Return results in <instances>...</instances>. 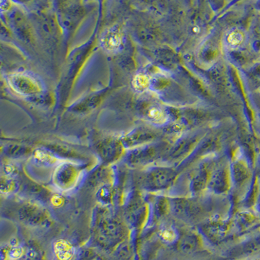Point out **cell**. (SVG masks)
I'll return each instance as SVG.
<instances>
[{
	"instance_id": "cell-13",
	"label": "cell",
	"mask_w": 260,
	"mask_h": 260,
	"mask_svg": "<svg viewBox=\"0 0 260 260\" xmlns=\"http://www.w3.org/2000/svg\"><path fill=\"white\" fill-rule=\"evenodd\" d=\"M228 180V172L225 169H220L211 178V184L214 189H224L226 188Z\"/></svg>"
},
{
	"instance_id": "cell-19",
	"label": "cell",
	"mask_w": 260,
	"mask_h": 260,
	"mask_svg": "<svg viewBox=\"0 0 260 260\" xmlns=\"http://www.w3.org/2000/svg\"><path fill=\"white\" fill-rule=\"evenodd\" d=\"M228 41L233 46L240 45L242 41V34L240 32H232L228 36Z\"/></svg>"
},
{
	"instance_id": "cell-18",
	"label": "cell",
	"mask_w": 260,
	"mask_h": 260,
	"mask_svg": "<svg viewBox=\"0 0 260 260\" xmlns=\"http://www.w3.org/2000/svg\"><path fill=\"white\" fill-rule=\"evenodd\" d=\"M135 87L139 90H143L149 85V79L147 75L140 74L135 77Z\"/></svg>"
},
{
	"instance_id": "cell-12",
	"label": "cell",
	"mask_w": 260,
	"mask_h": 260,
	"mask_svg": "<svg viewBox=\"0 0 260 260\" xmlns=\"http://www.w3.org/2000/svg\"><path fill=\"white\" fill-rule=\"evenodd\" d=\"M113 197V189L110 184H104L98 188L96 193L97 199L102 204H110Z\"/></svg>"
},
{
	"instance_id": "cell-16",
	"label": "cell",
	"mask_w": 260,
	"mask_h": 260,
	"mask_svg": "<svg viewBox=\"0 0 260 260\" xmlns=\"http://www.w3.org/2000/svg\"><path fill=\"white\" fill-rule=\"evenodd\" d=\"M2 170L4 176L7 177L16 178L19 174V168L16 164H13L12 162H7L3 165Z\"/></svg>"
},
{
	"instance_id": "cell-6",
	"label": "cell",
	"mask_w": 260,
	"mask_h": 260,
	"mask_svg": "<svg viewBox=\"0 0 260 260\" xmlns=\"http://www.w3.org/2000/svg\"><path fill=\"white\" fill-rule=\"evenodd\" d=\"M98 230L100 238L106 239L122 238L124 234L121 223L111 215L101 218L98 222Z\"/></svg>"
},
{
	"instance_id": "cell-9",
	"label": "cell",
	"mask_w": 260,
	"mask_h": 260,
	"mask_svg": "<svg viewBox=\"0 0 260 260\" xmlns=\"http://www.w3.org/2000/svg\"><path fill=\"white\" fill-rule=\"evenodd\" d=\"M54 254L59 260H71L74 255V248L65 240H58L54 245Z\"/></svg>"
},
{
	"instance_id": "cell-11",
	"label": "cell",
	"mask_w": 260,
	"mask_h": 260,
	"mask_svg": "<svg viewBox=\"0 0 260 260\" xmlns=\"http://www.w3.org/2000/svg\"><path fill=\"white\" fill-rule=\"evenodd\" d=\"M20 189V185L16 178L3 176L1 178V193L4 195H12Z\"/></svg>"
},
{
	"instance_id": "cell-7",
	"label": "cell",
	"mask_w": 260,
	"mask_h": 260,
	"mask_svg": "<svg viewBox=\"0 0 260 260\" xmlns=\"http://www.w3.org/2000/svg\"><path fill=\"white\" fill-rule=\"evenodd\" d=\"M32 162L42 168H50L61 164V159L48 149H38L32 154Z\"/></svg>"
},
{
	"instance_id": "cell-1",
	"label": "cell",
	"mask_w": 260,
	"mask_h": 260,
	"mask_svg": "<svg viewBox=\"0 0 260 260\" xmlns=\"http://www.w3.org/2000/svg\"><path fill=\"white\" fill-rule=\"evenodd\" d=\"M82 168L76 163L65 161L58 165L53 175L54 186L61 191L73 189L78 182Z\"/></svg>"
},
{
	"instance_id": "cell-8",
	"label": "cell",
	"mask_w": 260,
	"mask_h": 260,
	"mask_svg": "<svg viewBox=\"0 0 260 260\" xmlns=\"http://www.w3.org/2000/svg\"><path fill=\"white\" fill-rule=\"evenodd\" d=\"M101 44L108 52H114L119 49L122 44V37L120 31L116 28L107 31L102 36Z\"/></svg>"
},
{
	"instance_id": "cell-4",
	"label": "cell",
	"mask_w": 260,
	"mask_h": 260,
	"mask_svg": "<svg viewBox=\"0 0 260 260\" xmlns=\"http://www.w3.org/2000/svg\"><path fill=\"white\" fill-rule=\"evenodd\" d=\"M123 147L122 141L110 137L99 141L96 150L101 160L106 164H110L121 158Z\"/></svg>"
},
{
	"instance_id": "cell-2",
	"label": "cell",
	"mask_w": 260,
	"mask_h": 260,
	"mask_svg": "<svg viewBox=\"0 0 260 260\" xmlns=\"http://www.w3.org/2000/svg\"><path fill=\"white\" fill-rule=\"evenodd\" d=\"M19 216L23 224L32 228L45 226L50 223L48 211L36 203L23 204L19 209Z\"/></svg>"
},
{
	"instance_id": "cell-10",
	"label": "cell",
	"mask_w": 260,
	"mask_h": 260,
	"mask_svg": "<svg viewBox=\"0 0 260 260\" xmlns=\"http://www.w3.org/2000/svg\"><path fill=\"white\" fill-rule=\"evenodd\" d=\"M109 178H110V171L107 168L102 167L93 173L89 180L88 184L94 187L96 186L100 187L104 184H110Z\"/></svg>"
},
{
	"instance_id": "cell-17",
	"label": "cell",
	"mask_w": 260,
	"mask_h": 260,
	"mask_svg": "<svg viewBox=\"0 0 260 260\" xmlns=\"http://www.w3.org/2000/svg\"><path fill=\"white\" fill-rule=\"evenodd\" d=\"M147 116L155 122L161 121L164 118V112L157 107H152L147 111Z\"/></svg>"
},
{
	"instance_id": "cell-15",
	"label": "cell",
	"mask_w": 260,
	"mask_h": 260,
	"mask_svg": "<svg viewBox=\"0 0 260 260\" xmlns=\"http://www.w3.org/2000/svg\"><path fill=\"white\" fill-rule=\"evenodd\" d=\"M100 96L98 95L89 97L88 98L85 99L81 104L77 105L75 107V110L78 111H87L93 110L100 102Z\"/></svg>"
},
{
	"instance_id": "cell-14",
	"label": "cell",
	"mask_w": 260,
	"mask_h": 260,
	"mask_svg": "<svg viewBox=\"0 0 260 260\" xmlns=\"http://www.w3.org/2000/svg\"><path fill=\"white\" fill-rule=\"evenodd\" d=\"M32 150L28 147L20 145H10L5 150V154L10 158L18 159L27 156L31 154Z\"/></svg>"
},
{
	"instance_id": "cell-3",
	"label": "cell",
	"mask_w": 260,
	"mask_h": 260,
	"mask_svg": "<svg viewBox=\"0 0 260 260\" xmlns=\"http://www.w3.org/2000/svg\"><path fill=\"white\" fill-rule=\"evenodd\" d=\"M176 178L174 170L167 168H155L146 172L141 179V184L148 189H166Z\"/></svg>"
},
{
	"instance_id": "cell-5",
	"label": "cell",
	"mask_w": 260,
	"mask_h": 260,
	"mask_svg": "<svg viewBox=\"0 0 260 260\" xmlns=\"http://www.w3.org/2000/svg\"><path fill=\"white\" fill-rule=\"evenodd\" d=\"M9 80L11 87L20 94L29 96L37 94L41 91L37 81L25 74L18 73L11 75Z\"/></svg>"
}]
</instances>
